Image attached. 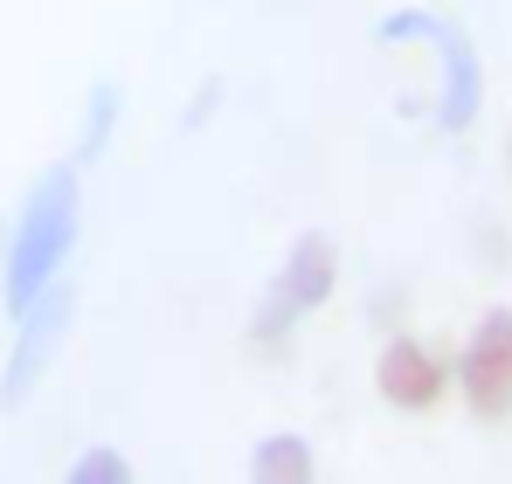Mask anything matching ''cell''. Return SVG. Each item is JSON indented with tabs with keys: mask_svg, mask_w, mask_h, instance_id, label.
I'll use <instances>...</instances> for the list:
<instances>
[{
	"mask_svg": "<svg viewBox=\"0 0 512 484\" xmlns=\"http://www.w3.org/2000/svg\"><path fill=\"white\" fill-rule=\"evenodd\" d=\"M77 229H84V180H77V160H63L28 187V201L14 215L7 263H0V305H7V319L70 270Z\"/></svg>",
	"mask_w": 512,
	"mask_h": 484,
	"instance_id": "6da1fadb",
	"label": "cell"
},
{
	"mask_svg": "<svg viewBox=\"0 0 512 484\" xmlns=\"http://www.w3.org/2000/svg\"><path fill=\"white\" fill-rule=\"evenodd\" d=\"M381 42H429L436 49V132H471L478 125V104H485V63L471 49V35L429 7H402V14H381L374 28Z\"/></svg>",
	"mask_w": 512,
	"mask_h": 484,
	"instance_id": "7a4b0ae2",
	"label": "cell"
},
{
	"mask_svg": "<svg viewBox=\"0 0 512 484\" xmlns=\"http://www.w3.org/2000/svg\"><path fill=\"white\" fill-rule=\"evenodd\" d=\"M333 284H340V249H333V236L305 229V236L284 249V263H277V277H270V291H263V305H256V319H250V339L263 353L284 346L291 325L333 298Z\"/></svg>",
	"mask_w": 512,
	"mask_h": 484,
	"instance_id": "3957f363",
	"label": "cell"
},
{
	"mask_svg": "<svg viewBox=\"0 0 512 484\" xmlns=\"http://www.w3.org/2000/svg\"><path fill=\"white\" fill-rule=\"evenodd\" d=\"M450 388L464 395L471 422H512V305L478 312V325L464 332Z\"/></svg>",
	"mask_w": 512,
	"mask_h": 484,
	"instance_id": "277c9868",
	"label": "cell"
},
{
	"mask_svg": "<svg viewBox=\"0 0 512 484\" xmlns=\"http://www.w3.org/2000/svg\"><path fill=\"white\" fill-rule=\"evenodd\" d=\"M70 284L56 277L42 298H28L21 312H14V353H7V381H0V408H21L35 395V381L49 374V360H56V346H63V332H70Z\"/></svg>",
	"mask_w": 512,
	"mask_h": 484,
	"instance_id": "5b68a950",
	"label": "cell"
},
{
	"mask_svg": "<svg viewBox=\"0 0 512 484\" xmlns=\"http://www.w3.org/2000/svg\"><path fill=\"white\" fill-rule=\"evenodd\" d=\"M374 381H381V402L402 408V415H429V408L450 395V367L443 353L423 339H388L381 360H374Z\"/></svg>",
	"mask_w": 512,
	"mask_h": 484,
	"instance_id": "8992f818",
	"label": "cell"
},
{
	"mask_svg": "<svg viewBox=\"0 0 512 484\" xmlns=\"http://www.w3.org/2000/svg\"><path fill=\"white\" fill-rule=\"evenodd\" d=\"M312 471H319V464H312V443H305L298 429H277V436H263V443L250 450V478L256 484H305Z\"/></svg>",
	"mask_w": 512,
	"mask_h": 484,
	"instance_id": "52a82bcc",
	"label": "cell"
},
{
	"mask_svg": "<svg viewBox=\"0 0 512 484\" xmlns=\"http://www.w3.org/2000/svg\"><path fill=\"white\" fill-rule=\"evenodd\" d=\"M111 125H118V90L97 83V90H90V111H84V139H77V166L97 160V153L111 146Z\"/></svg>",
	"mask_w": 512,
	"mask_h": 484,
	"instance_id": "ba28073f",
	"label": "cell"
},
{
	"mask_svg": "<svg viewBox=\"0 0 512 484\" xmlns=\"http://www.w3.org/2000/svg\"><path fill=\"white\" fill-rule=\"evenodd\" d=\"M125 478H132V457L125 450H104V443L70 464V484H125Z\"/></svg>",
	"mask_w": 512,
	"mask_h": 484,
	"instance_id": "9c48e42d",
	"label": "cell"
},
{
	"mask_svg": "<svg viewBox=\"0 0 512 484\" xmlns=\"http://www.w3.org/2000/svg\"><path fill=\"white\" fill-rule=\"evenodd\" d=\"M506 153H512V139H506Z\"/></svg>",
	"mask_w": 512,
	"mask_h": 484,
	"instance_id": "30bf717a",
	"label": "cell"
}]
</instances>
